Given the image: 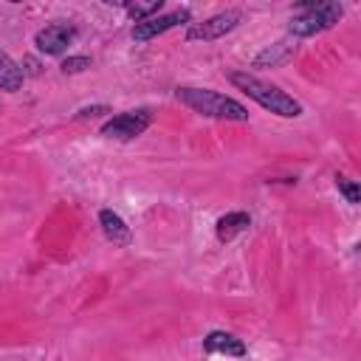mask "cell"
<instances>
[{"instance_id":"obj_13","label":"cell","mask_w":361,"mask_h":361,"mask_svg":"<svg viewBox=\"0 0 361 361\" xmlns=\"http://www.w3.org/2000/svg\"><path fill=\"white\" fill-rule=\"evenodd\" d=\"M121 8L127 11V17L133 23H144V20L155 17V14H161L164 0H152V3H121Z\"/></svg>"},{"instance_id":"obj_15","label":"cell","mask_w":361,"mask_h":361,"mask_svg":"<svg viewBox=\"0 0 361 361\" xmlns=\"http://www.w3.org/2000/svg\"><path fill=\"white\" fill-rule=\"evenodd\" d=\"M87 68H90V56H85V54H73V56H65V59H62V65H59V71H62L65 76L82 73V71H87Z\"/></svg>"},{"instance_id":"obj_2","label":"cell","mask_w":361,"mask_h":361,"mask_svg":"<svg viewBox=\"0 0 361 361\" xmlns=\"http://www.w3.org/2000/svg\"><path fill=\"white\" fill-rule=\"evenodd\" d=\"M175 99L189 107L197 116L217 118V121H248V107L240 104L237 99L217 93L212 87H195V85H180L175 90Z\"/></svg>"},{"instance_id":"obj_4","label":"cell","mask_w":361,"mask_h":361,"mask_svg":"<svg viewBox=\"0 0 361 361\" xmlns=\"http://www.w3.org/2000/svg\"><path fill=\"white\" fill-rule=\"evenodd\" d=\"M152 124V113L147 107H138V110H124V113H116L110 116L104 124H102V135L104 138H116V141H133L138 138L141 133H147Z\"/></svg>"},{"instance_id":"obj_12","label":"cell","mask_w":361,"mask_h":361,"mask_svg":"<svg viewBox=\"0 0 361 361\" xmlns=\"http://www.w3.org/2000/svg\"><path fill=\"white\" fill-rule=\"evenodd\" d=\"M23 82H25V73H23V68L0 48V90H6V93H17L20 87H23Z\"/></svg>"},{"instance_id":"obj_3","label":"cell","mask_w":361,"mask_h":361,"mask_svg":"<svg viewBox=\"0 0 361 361\" xmlns=\"http://www.w3.org/2000/svg\"><path fill=\"white\" fill-rule=\"evenodd\" d=\"M344 17V6L338 0H307L293 6V17L288 20V34L293 39H307L316 34H324L338 25Z\"/></svg>"},{"instance_id":"obj_7","label":"cell","mask_w":361,"mask_h":361,"mask_svg":"<svg viewBox=\"0 0 361 361\" xmlns=\"http://www.w3.org/2000/svg\"><path fill=\"white\" fill-rule=\"evenodd\" d=\"M76 39V28L68 23H51L34 34V45L45 56H59L68 51V45Z\"/></svg>"},{"instance_id":"obj_8","label":"cell","mask_w":361,"mask_h":361,"mask_svg":"<svg viewBox=\"0 0 361 361\" xmlns=\"http://www.w3.org/2000/svg\"><path fill=\"white\" fill-rule=\"evenodd\" d=\"M99 226H102V234L107 237V243H113L116 248H127L133 243V228L127 226V220L118 212L102 209L99 212Z\"/></svg>"},{"instance_id":"obj_16","label":"cell","mask_w":361,"mask_h":361,"mask_svg":"<svg viewBox=\"0 0 361 361\" xmlns=\"http://www.w3.org/2000/svg\"><path fill=\"white\" fill-rule=\"evenodd\" d=\"M107 113H113L107 104H90V107H79L76 110V121H87V118H99V116H107Z\"/></svg>"},{"instance_id":"obj_10","label":"cell","mask_w":361,"mask_h":361,"mask_svg":"<svg viewBox=\"0 0 361 361\" xmlns=\"http://www.w3.org/2000/svg\"><path fill=\"white\" fill-rule=\"evenodd\" d=\"M203 353H223V355H231V358H243V355L248 353V347H245L243 338H237L234 333L212 330V333L203 338Z\"/></svg>"},{"instance_id":"obj_6","label":"cell","mask_w":361,"mask_h":361,"mask_svg":"<svg viewBox=\"0 0 361 361\" xmlns=\"http://www.w3.org/2000/svg\"><path fill=\"white\" fill-rule=\"evenodd\" d=\"M178 25H192V11L186 6H180V8L169 11V14H155V17L144 20V23H135L130 37L135 42H149V39H155V37H161V34L178 28Z\"/></svg>"},{"instance_id":"obj_11","label":"cell","mask_w":361,"mask_h":361,"mask_svg":"<svg viewBox=\"0 0 361 361\" xmlns=\"http://www.w3.org/2000/svg\"><path fill=\"white\" fill-rule=\"evenodd\" d=\"M248 226H251V214H248V212H226V214L217 217V223H214V237H217L220 243H231L237 234L248 231Z\"/></svg>"},{"instance_id":"obj_5","label":"cell","mask_w":361,"mask_h":361,"mask_svg":"<svg viewBox=\"0 0 361 361\" xmlns=\"http://www.w3.org/2000/svg\"><path fill=\"white\" fill-rule=\"evenodd\" d=\"M243 20V11L240 8H226L220 14H212L200 23H192L183 34L186 42H212V39H220L226 34H231Z\"/></svg>"},{"instance_id":"obj_1","label":"cell","mask_w":361,"mask_h":361,"mask_svg":"<svg viewBox=\"0 0 361 361\" xmlns=\"http://www.w3.org/2000/svg\"><path fill=\"white\" fill-rule=\"evenodd\" d=\"M226 79H228L237 90H243L251 102H257L262 110H268V113H274V116H279V118H299V116H302V104H299L290 93H285V90H282L279 85H274V82L259 79V76L251 73V71H228Z\"/></svg>"},{"instance_id":"obj_9","label":"cell","mask_w":361,"mask_h":361,"mask_svg":"<svg viewBox=\"0 0 361 361\" xmlns=\"http://www.w3.org/2000/svg\"><path fill=\"white\" fill-rule=\"evenodd\" d=\"M296 54V39H279L274 45H265L254 59L251 68H282Z\"/></svg>"},{"instance_id":"obj_14","label":"cell","mask_w":361,"mask_h":361,"mask_svg":"<svg viewBox=\"0 0 361 361\" xmlns=\"http://www.w3.org/2000/svg\"><path fill=\"white\" fill-rule=\"evenodd\" d=\"M333 180H336V189L344 195V200H347L350 206H358V203H361V189H358L355 180H350V178H344V175H336Z\"/></svg>"}]
</instances>
